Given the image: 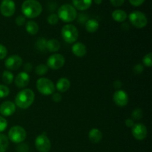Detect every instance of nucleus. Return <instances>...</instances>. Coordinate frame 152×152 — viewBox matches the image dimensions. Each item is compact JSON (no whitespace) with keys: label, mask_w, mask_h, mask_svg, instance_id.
<instances>
[{"label":"nucleus","mask_w":152,"mask_h":152,"mask_svg":"<svg viewBox=\"0 0 152 152\" xmlns=\"http://www.w3.org/2000/svg\"><path fill=\"white\" fill-rule=\"evenodd\" d=\"M62 99V95L59 93H53L52 95V100L54 102H61Z\"/></svg>","instance_id":"nucleus-36"},{"label":"nucleus","mask_w":152,"mask_h":152,"mask_svg":"<svg viewBox=\"0 0 152 152\" xmlns=\"http://www.w3.org/2000/svg\"><path fill=\"white\" fill-rule=\"evenodd\" d=\"M142 110L140 108H136L134 110L132 113V120H139L142 118Z\"/></svg>","instance_id":"nucleus-28"},{"label":"nucleus","mask_w":152,"mask_h":152,"mask_svg":"<svg viewBox=\"0 0 152 152\" xmlns=\"http://www.w3.org/2000/svg\"><path fill=\"white\" fill-rule=\"evenodd\" d=\"M7 54V50L3 45L0 44V60H2L6 57Z\"/></svg>","instance_id":"nucleus-33"},{"label":"nucleus","mask_w":152,"mask_h":152,"mask_svg":"<svg viewBox=\"0 0 152 152\" xmlns=\"http://www.w3.org/2000/svg\"><path fill=\"white\" fill-rule=\"evenodd\" d=\"M22 11L25 17L34 19L41 14L42 7L37 0H25L22 3Z\"/></svg>","instance_id":"nucleus-1"},{"label":"nucleus","mask_w":152,"mask_h":152,"mask_svg":"<svg viewBox=\"0 0 152 152\" xmlns=\"http://www.w3.org/2000/svg\"><path fill=\"white\" fill-rule=\"evenodd\" d=\"M24 71H25V72L26 73H30L32 71V69H33V65L31 63V62H27V63H25V65H24Z\"/></svg>","instance_id":"nucleus-39"},{"label":"nucleus","mask_w":152,"mask_h":152,"mask_svg":"<svg viewBox=\"0 0 152 152\" xmlns=\"http://www.w3.org/2000/svg\"><path fill=\"white\" fill-rule=\"evenodd\" d=\"M72 2L75 9L86 10L91 6L92 0H72Z\"/></svg>","instance_id":"nucleus-18"},{"label":"nucleus","mask_w":152,"mask_h":152,"mask_svg":"<svg viewBox=\"0 0 152 152\" xmlns=\"http://www.w3.org/2000/svg\"><path fill=\"white\" fill-rule=\"evenodd\" d=\"M34 99L35 94L31 89H23L16 94L15 97V105L22 109H26L34 103Z\"/></svg>","instance_id":"nucleus-2"},{"label":"nucleus","mask_w":152,"mask_h":152,"mask_svg":"<svg viewBox=\"0 0 152 152\" xmlns=\"http://www.w3.org/2000/svg\"><path fill=\"white\" fill-rule=\"evenodd\" d=\"M113 86H114V88L115 89L120 90V88H121V87L123 86V83H122V82L120 81V80H115V81L114 82Z\"/></svg>","instance_id":"nucleus-40"},{"label":"nucleus","mask_w":152,"mask_h":152,"mask_svg":"<svg viewBox=\"0 0 152 152\" xmlns=\"http://www.w3.org/2000/svg\"><path fill=\"white\" fill-rule=\"evenodd\" d=\"M46 43H47V40L44 38H39L37 39V42H36V48L38 50L43 51L46 49Z\"/></svg>","instance_id":"nucleus-27"},{"label":"nucleus","mask_w":152,"mask_h":152,"mask_svg":"<svg viewBox=\"0 0 152 152\" xmlns=\"http://www.w3.org/2000/svg\"><path fill=\"white\" fill-rule=\"evenodd\" d=\"M130 22L137 28H143L148 24V19L143 13L138 10L132 12L129 14Z\"/></svg>","instance_id":"nucleus-7"},{"label":"nucleus","mask_w":152,"mask_h":152,"mask_svg":"<svg viewBox=\"0 0 152 152\" xmlns=\"http://www.w3.org/2000/svg\"><path fill=\"white\" fill-rule=\"evenodd\" d=\"M142 62L146 67H151L152 66V53H148L145 56H144L142 59Z\"/></svg>","instance_id":"nucleus-30"},{"label":"nucleus","mask_w":152,"mask_h":152,"mask_svg":"<svg viewBox=\"0 0 152 152\" xmlns=\"http://www.w3.org/2000/svg\"><path fill=\"white\" fill-rule=\"evenodd\" d=\"M125 124H126V126H127V127L129 128H131V127H133V126L134 125V120H132V119H130V118H128L126 119V121H125Z\"/></svg>","instance_id":"nucleus-41"},{"label":"nucleus","mask_w":152,"mask_h":152,"mask_svg":"<svg viewBox=\"0 0 152 152\" xmlns=\"http://www.w3.org/2000/svg\"><path fill=\"white\" fill-rule=\"evenodd\" d=\"M37 88L38 91L44 96L53 94L55 91V86L53 82L49 79L44 77L37 80Z\"/></svg>","instance_id":"nucleus-4"},{"label":"nucleus","mask_w":152,"mask_h":152,"mask_svg":"<svg viewBox=\"0 0 152 152\" xmlns=\"http://www.w3.org/2000/svg\"><path fill=\"white\" fill-rule=\"evenodd\" d=\"M94 1L95 4H100L101 3H102V0H94Z\"/></svg>","instance_id":"nucleus-42"},{"label":"nucleus","mask_w":152,"mask_h":152,"mask_svg":"<svg viewBox=\"0 0 152 152\" xmlns=\"http://www.w3.org/2000/svg\"><path fill=\"white\" fill-rule=\"evenodd\" d=\"M13 80H14V77H13V74L10 71H4L2 73V81L6 85L11 84Z\"/></svg>","instance_id":"nucleus-25"},{"label":"nucleus","mask_w":152,"mask_h":152,"mask_svg":"<svg viewBox=\"0 0 152 152\" xmlns=\"http://www.w3.org/2000/svg\"><path fill=\"white\" fill-rule=\"evenodd\" d=\"M10 94V89L4 85H0V98H4Z\"/></svg>","instance_id":"nucleus-29"},{"label":"nucleus","mask_w":152,"mask_h":152,"mask_svg":"<svg viewBox=\"0 0 152 152\" xmlns=\"http://www.w3.org/2000/svg\"><path fill=\"white\" fill-rule=\"evenodd\" d=\"M71 50H72V53L78 57H83L87 53L86 46L82 42H76L75 44H74Z\"/></svg>","instance_id":"nucleus-16"},{"label":"nucleus","mask_w":152,"mask_h":152,"mask_svg":"<svg viewBox=\"0 0 152 152\" xmlns=\"http://www.w3.org/2000/svg\"><path fill=\"white\" fill-rule=\"evenodd\" d=\"M60 43L56 39H51L48 40L47 43H46V49H48L49 51L52 52V53L57 52L60 49Z\"/></svg>","instance_id":"nucleus-20"},{"label":"nucleus","mask_w":152,"mask_h":152,"mask_svg":"<svg viewBox=\"0 0 152 152\" xmlns=\"http://www.w3.org/2000/svg\"><path fill=\"white\" fill-rule=\"evenodd\" d=\"M15 22H16L18 26H22V25H25L26 23V18L24 16H19L16 17Z\"/></svg>","instance_id":"nucleus-34"},{"label":"nucleus","mask_w":152,"mask_h":152,"mask_svg":"<svg viewBox=\"0 0 152 152\" xmlns=\"http://www.w3.org/2000/svg\"><path fill=\"white\" fill-rule=\"evenodd\" d=\"M113 99L114 103L119 107H125L129 103V96L127 93L125 91L120 89L114 92Z\"/></svg>","instance_id":"nucleus-13"},{"label":"nucleus","mask_w":152,"mask_h":152,"mask_svg":"<svg viewBox=\"0 0 152 152\" xmlns=\"http://www.w3.org/2000/svg\"><path fill=\"white\" fill-rule=\"evenodd\" d=\"M48 71V68L45 64H40L38 65L35 68V73L39 76H43L45 74H47Z\"/></svg>","instance_id":"nucleus-26"},{"label":"nucleus","mask_w":152,"mask_h":152,"mask_svg":"<svg viewBox=\"0 0 152 152\" xmlns=\"http://www.w3.org/2000/svg\"><path fill=\"white\" fill-rule=\"evenodd\" d=\"M143 71H144V68L141 64H137V65L134 67V72L137 74H142Z\"/></svg>","instance_id":"nucleus-35"},{"label":"nucleus","mask_w":152,"mask_h":152,"mask_svg":"<svg viewBox=\"0 0 152 152\" xmlns=\"http://www.w3.org/2000/svg\"><path fill=\"white\" fill-rule=\"evenodd\" d=\"M25 29L30 35H36L39 32V25L34 21H28L25 25Z\"/></svg>","instance_id":"nucleus-22"},{"label":"nucleus","mask_w":152,"mask_h":152,"mask_svg":"<svg viewBox=\"0 0 152 152\" xmlns=\"http://www.w3.org/2000/svg\"><path fill=\"white\" fill-rule=\"evenodd\" d=\"M30 80L31 79H30L29 74L28 73L25 72V71H22V72H20L16 76L14 80V83L15 85L19 88H25L29 84Z\"/></svg>","instance_id":"nucleus-15"},{"label":"nucleus","mask_w":152,"mask_h":152,"mask_svg":"<svg viewBox=\"0 0 152 152\" xmlns=\"http://www.w3.org/2000/svg\"><path fill=\"white\" fill-rule=\"evenodd\" d=\"M57 16L64 22H71L77 18V12L74 6L65 4L59 7Z\"/></svg>","instance_id":"nucleus-3"},{"label":"nucleus","mask_w":152,"mask_h":152,"mask_svg":"<svg viewBox=\"0 0 152 152\" xmlns=\"http://www.w3.org/2000/svg\"><path fill=\"white\" fill-rule=\"evenodd\" d=\"M16 10V5L13 0H3L0 5V12L5 17L12 16Z\"/></svg>","instance_id":"nucleus-10"},{"label":"nucleus","mask_w":152,"mask_h":152,"mask_svg":"<svg viewBox=\"0 0 152 152\" xmlns=\"http://www.w3.org/2000/svg\"><path fill=\"white\" fill-rule=\"evenodd\" d=\"M99 22L96 19H91L86 22V31H88L89 33H94L99 29Z\"/></svg>","instance_id":"nucleus-21"},{"label":"nucleus","mask_w":152,"mask_h":152,"mask_svg":"<svg viewBox=\"0 0 152 152\" xmlns=\"http://www.w3.org/2000/svg\"><path fill=\"white\" fill-rule=\"evenodd\" d=\"M35 146L39 152H49L51 148V143L45 134H42L37 137Z\"/></svg>","instance_id":"nucleus-9"},{"label":"nucleus","mask_w":152,"mask_h":152,"mask_svg":"<svg viewBox=\"0 0 152 152\" xmlns=\"http://www.w3.org/2000/svg\"><path fill=\"white\" fill-rule=\"evenodd\" d=\"M110 2L114 7H120L125 2V0H110Z\"/></svg>","instance_id":"nucleus-37"},{"label":"nucleus","mask_w":152,"mask_h":152,"mask_svg":"<svg viewBox=\"0 0 152 152\" xmlns=\"http://www.w3.org/2000/svg\"><path fill=\"white\" fill-rule=\"evenodd\" d=\"M22 65V59L18 55H12L6 59L4 62V65L7 69L10 71H16L18 70Z\"/></svg>","instance_id":"nucleus-12"},{"label":"nucleus","mask_w":152,"mask_h":152,"mask_svg":"<svg viewBox=\"0 0 152 152\" xmlns=\"http://www.w3.org/2000/svg\"><path fill=\"white\" fill-rule=\"evenodd\" d=\"M88 137L91 142L93 143H99L102 139V133L98 129L94 128L89 132Z\"/></svg>","instance_id":"nucleus-17"},{"label":"nucleus","mask_w":152,"mask_h":152,"mask_svg":"<svg viewBox=\"0 0 152 152\" xmlns=\"http://www.w3.org/2000/svg\"><path fill=\"white\" fill-rule=\"evenodd\" d=\"M16 105L11 101H5L0 105V114L4 117H9L14 114Z\"/></svg>","instance_id":"nucleus-14"},{"label":"nucleus","mask_w":152,"mask_h":152,"mask_svg":"<svg viewBox=\"0 0 152 152\" xmlns=\"http://www.w3.org/2000/svg\"><path fill=\"white\" fill-rule=\"evenodd\" d=\"M9 145V139L6 135L0 134V152H5Z\"/></svg>","instance_id":"nucleus-24"},{"label":"nucleus","mask_w":152,"mask_h":152,"mask_svg":"<svg viewBox=\"0 0 152 152\" xmlns=\"http://www.w3.org/2000/svg\"><path fill=\"white\" fill-rule=\"evenodd\" d=\"M129 1L132 5L134 6V7H138L143 4L145 0H129Z\"/></svg>","instance_id":"nucleus-38"},{"label":"nucleus","mask_w":152,"mask_h":152,"mask_svg":"<svg viewBox=\"0 0 152 152\" xmlns=\"http://www.w3.org/2000/svg\"><path fill=\"white\" fill-rule=\"evenodd\" d=\"M65 62V57L59 53H53L48 57L47 60L48 68L52 70H58L64 66Z\"/></svg>","instance_id":"nucleus-8"},{"label":"nucleus","mask_w":152,"mask_h":152,"mask_svg":"<svg viewBox=\"0 0 152 152\" xmlns=\"http://www.w3.org/2000/svg\"><path fill=\"white\" fill-rule=\"evenodd\" d=\"M59 17H58L57 14H55V13H52V14L49 15L48 17V22L50 25H56L59 22Z\"/></svg>","instance_id":"nucleus-31"},{"label":"nucleus","mask_w":152,"mask_h":152,"mask_svg":"<svg viewBox=\"0 0 152 152\" xmlns=\"http://www.w3.org/2000/svg\"><path fill=\"white\" fill-rule=\"evenodd\" d=\"M71 87V82L67 78H61L57 81L56 88L59 92H66Z\"/></svg>","instance_id":"nucleus-19"},{"label":"nucleus","mask_w":152,"mask_h":152,"mask_svg":"<svg viewBox=\"0 0 152 152\" xmlns=\"http://www.w3.org/2000/svg\"><path fill=\"white\" fill-rule=\"evenodd\" d=\"M62 39L68 43H74L79 37V31L74 25L68 24L62 27L61 31Z\"/></svg>","instance_id":"nucleus-5"},{"label":"nucleus","mask_w":152,"mask_h":152,"mask_svg":"<svg viewBox=\"0 0 152 152\" xmlns=\"http://www.w3.org/2000/svg\"><path fill=\"white\" fill-rule=\"evenodd\" d=\"M127 13L123 10H115L112 13V18L117 22H123L127 19Z\"/></svg>","instance_id":"nucleus-23"},{"label":"nucleus","mask_w":152,"mask_h":152,"mask_svg":"<svg viewBox=\"0 0 152 152\" xmlns=\"http://www.w3.org/2000/svg\"><path fill=\"white\" fill-rule=\"evenodd\" d=\"M132 135L135 139L138 140H142L146 138L148 134V130L146 126L142 123H136L132 127Z\"/></svg>","instance_id":"nucleus-11"},{"label":"nucleus","mask_w":152,"mask_h":152,"mask_svg":"<svg viewBox=\"0 0 152 152\" xmlns=\"http://www.w3.org/2000/svg\"><path fill=\"white\" fill-rule=\"evenodd\" d=\"M26 131L22 126H13L8 132V139L14 143H21L26 139Z\"/></svg>","instance_id":"nucleus-6"},{"label":"nucleus","mask_w":152,"mask_h":152,"mask_svg":"<svg viewBox=\"0 0 152 152\" xmlns=\"http://www.w3.org/2000/svg\"><path fill=\"white\" fill-rule=\"evenodd\" d=\"M7 127V121L5 118L0 116V133L3 132Z\"/></svg>","instance_id":"nucleus-32"}]
</instances>
